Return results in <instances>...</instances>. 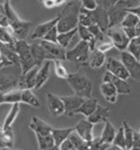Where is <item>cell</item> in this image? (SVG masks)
<instances>
[{
    "instance_id": "1",
    "label": "cell",
    "mask_w": 140,
    "mask_h": 150,
    "mask_svg": "<svg viewBox=\"0 0 140 150\" xmlns=\"http://www.w3.org/2000/svg\"><path fill=\"white\" fill-rule=\"evenodd\" d=\"M80 10H81L80 0H70L67 4H65L63 10L58 13L59 19L56 25L58 33H64L76 28L78 26Z\"/></svg>"
},
{
    "instance_id": "2",
    "label": "cell",
    "mask_w": 140,
    "mask_h": 150,
    "mask_svg": "<svg viewBox=\"0 0 140 150\" xmlns=\"http://www.w3.org/2000/svg\"><path fill=\"white\" fill-rule=\"evenodd\" d=\"M4 8H5L7 18L9 21V26L13 29L15 37L17 39H26L27 36H29L32 33L30 30L33 28V23L20 19L16 11L13 9V7L10 6L9 1L4 2Z\"/></svg>"
},
{
    "instance_id": "3",
    "label": "cell",
    "mask_w": 140,
    "mask_h": 150,
    "mask_svg": "<svg viewBox=\"0 0 140 150\" xmlns=\"http://www.w3.org/2000/svg\"><path fill=\"white\" fill-rule=\"evenodd\" d=\"M67 84L70 88L74 91V94H76L81 98H91L92 96V82L90 81L88 75L83 71H77L75 73H70L67 79Z\"/></svg>"
},
{
    "instance_id": "4",
    "label": "cell",
    "mask_w": 140,
    "mask_h": 150,
    "mask_svg": "<svg viewBox=\"0 0 140 150\" xmlns=\"http://www.w3.org/2000/svg\"><path fill=\"white\" fill-rule=\"evenodd\" d=\"M21 75L19 65H8L0 69V92H8L18 88V81Z\"/></svg>"
},
{
    "instance_id": "5",
    "label": "cell",
    "mask_w": 140,
    "mask_h": 150,
    "mask_svg": "<svg viewBox=\"0 0 140 150\" xmlns=\"http://www.w3.org/2000/svg\"><path fill=\"white\" fill-rule=\"evenodd\" d=\"M90 46L86 42L80 40L72 50H66V58L65 61L75 64L76 66H85L89 65L90 57Z\"/></svg>"
},
{
    "instance_id": "6",
    "label": "cell",
    "mask_w": 140,
    "mask_h": 150,
    "mask_svg": "<svg viewBox=\"0 0 140 150\" xmlns=\"http://www.w3.org/2000/svg\"><path fill=\"white\" fill-rule=\"evenodd\" d=\"M15 50L18 55L21 73H26L36 66L30 53V44H28L26 39H17L15 44Z\"/></svg>"
},
{
    "instance_id": "7",
    "label": "cell",
    "mask_w": 140,
    "mask_h": 150,
    "mask_svg": "<svg viewBox=\"0 0 140 150\" xmlns=\"http://www.w3.org/2000/svg\"><path fill=\"white\" fill-rule=\"evenodd\" d=\"M105 34L110 38V40L112 42L115 48H117V50H120V52L127 50L130 39L127 37V35L123 31L122 27H120V26L109 27L108 29L105 30Z\"/></svg>"
},
{
    "instance_id": "8",
    "label": "cell",
    "mask_w": 140,
    "mask_h": 150,
    "mask_svg": "<svg viewBox=\"0 0 140 150\" xmlns=\"http://www.w3.org/2000/svg\"><path fill=\"white\" fill-rule=\"evenodd\" d=\"M121 62L126 66L131 79L140 83V61L134 58L127 50L121 52Z\"/></svg>"
},
{
    "instance_id": "9",
    "label": "cell",
    "mask_w": 140,
    "mask_h": 150,
    "mask_svg": "<svg viewBox=\"0 0 140 150\" xmlns=\"http://www.w3.org/2000/svg\"><path fill=\"white\" fill-rule=\"evenodd\" d=\"M105 69L112 73V74L117 75L118 77L123 79V80H128L130 79V75L128 73L126 66L123 65V63L121 62V59H115L113 57H108L105 59Z\"/></svg>"
},
{
    "instance_id": "10",
    "label": "cell",
    "mask_w": 140,
    "mask_h": 150,
    "mask_svg": "<svg viewBox=\"0 0 140 150\" xmlns=\"http://www.w3.org/2000/svg\"><path fill=\"white\" fill-rule=\"evenodd\" d=\"M47 109L51 113L52 117L58 118L65 113V105L62 100V96H58L56 94H47Z\"/></svg>"
},
{
    "instance_id": "11",
    "label": "cell",
    "mask_w": 140,
    "mask_h": 150,
    "mask_svg": "<svg viewBox=\"0 0 140 150\" xmlns=\"http://www.w3.org/2000/svg\"><path fill=\"white\" fill-rule=\"evenodd\" d=\"M102 81L112 83L115 86V88H117L118 94H126V95H128V94L131 93V86H130V84L127 82V80L120 79L117 75L112 74V73H110L108 71L104 73Z\"/></svg>"
},
{
    "instance_id": "12",
    "label": "cell",
    "mask_w": 140,
    "mask_h": 150,
    "mask_svg": "<svg viewBox=\"0 0 140 150\" xmlns=\"http://www.w3.org/2000/svg\"><path fill=\"white\" fill-rule=\"evenodd\" d=\"M40 45L47 50V53L49 54L52 61L54 59H61V61H65L66 58V48L62 47L58 43H52V42H47L44 39H40Z\"/></svg>"
},
{
    "instance_id": "13",
    "label": "cell",
    "mask_w": 140,
    "mask_h": 150,
    "mask_svg": "<svg viewBox=\"0 0 140 150\" xmlns=\"http://www.w3.org/2000/svg\"><path fill=\"white\" fill-rule=\"evenodd\" d=\"M107 13H108V28H109V27L120 26L122 19H123V17L127 13V10L124 8L120 7L118 4H115L113 6L107 8Z\"/></svg>"
},
{
    "instance_id": "14",
    "label": "cell",
    "mask_w": 140,
    "mask_h": 150,
    "mask_svg": "<svg viewBox=\"0 0 140 150\" xmlns=\"http://www.w3.org/2000/svg\"><path fill=\"white\" fill-rule=\"evenodd\" d=\"M52 67H53V63L51 59L45 61L39 66L38 71H37V75H36V82H35V88H34L40 90L46 84V82L48 81V79L51 76Z\"/></svg>"
},
{
    "instance_id": "15",
    "label": "cell",
    "mask_w": 140,
    "mask_h": 150,
    "mask_svg": "<svg viewBox=\"0 0 140 150\" xmlns=\"http://www.w3.org/2000/svg\"><path fill=\"white\" fill-rule=\"evenodd\" d=\"M62 100L65 105V115L69 118H73L76 114V110L80 108L84 101V98H81L76 94L71 95V96H62Z\"/></svg>"
},
{
    "instance_id": "16",
    "label": "cell",
    "mask_w": 140,
    "mask_h": 150,
    "mask_svg": "<svg viewBox=\"0 0 140 150\" xmlns=\"http://www.w3.org/2000/svg\"><path fill=\"white\" fill-rule=\"evenodd\" d=\"M93 123H91L88 119L80 120L76 123L75 127V132L83 140H85L86 142L91 144V141L93 140Z\"/></svg>"
},
{
    "instance_id": "17",
    "label": "cell",
    "mask_w": 140,
    "mask_h": 150,
    "mask_svg": "<svg viewBox=\"0 0 140 150\" xmlns=\"http://www.w3.org/2000/svg\"><path fill=\"white\" fill-rule=\"evenodd\" d=\"M58 19H59V15L57 13V16L55 17L54 19H51L46 23H43V24H39L38 26H36L34 28V30L30 33V39L32 40H35V39H42L44 37L45 35L49 31V29H52L54 26L57 25Z\"/></svg>"
},
{
    "instance_id": "18",
    "label": "cell",
    "mask_w": 140,
    "mask_h": 150,
    "mask_svg": "<svg viewBox=\"0 0 140 150\" xmlns=\"http://www.w3.org/2000/svg\"><path fill=\"white\" fill-rule=\"evenodd\" d=\"M38 66H35L27 71L26 73H21L18 81V88L25 90V88H34L35 82H36V75H37Z\"/></svg>"
},
{
    "instance_id": "19",
    "label": "cell",
    "mask_w": 140,
    "mask_h": 150,
    "mask_svg": "<svg viewBox=\"0 0 140 150\" xmlns=\"http://www.w3.org/2000/svg\"><path fill=\"white\" fill-rule=\"evenodd\" d=\"M30 53H32V56L34 62H35V65L38 66V67L45 61H47V59H51L52 61L49 54L40 45V43H33V44H30Z\"/></svg>"
},
{
    "instance_id": "20",
    "label": "cell",
    "mask_w": 140,
    "mask_h": 150,
    "mask_svg": "<svg viewBox=\"0 0 140 150\" xmlns=\"http://www.w3.org/2000/svg\"><path fill=\"white\" fill-rule=\"evenodd\" d=\"M100 92H101L102 96L104 98V100L111 103V104H115L118 101V92L115 86L110 83V82H103L102 81L101 85H100Z\"/></svg>"
},
{
    "instance_id": "21",
    "label": "cell",
    "mask_w": 140,
    "mask_h": 150,
    "mask_svg": "<svg viewBox=\"0 0 140 150\" xmlns=\"http://www.w3.org/2000/svg\"><path fill=\"white\" fill-rule=\"evenodd\" d=\"M29 129L32 130L35 134H49L52 133L53 127L45 122L44 120L39 119L37 117H33L30 122H29Z\"/></svg>"
},
{
    "instance_id": "22",
    "label": "cell",
    "mask_w": 140,
    "mask_h": 150,
    "mask_svg": "<svg viewBox=\"0 0 140 150\" xmlns=\"http://www.w3.org/2000/svg\"><path fill=\"white\" fill-rule=\"evenodd\" d=\"M109 115H110V109L101 105L99 103L93 113L90 114L89 117H86V119L89 120L91 123L98 125V123H101V122H104L105 120H108Z\"/></svg>"
},
{
    "instance_id": "23",
    "label": "cell",
    "mask_w": 140,
    "mask_h": 150,
    "mask_svg": "<svg viewBox=\"0 0 140 150\" xmlns=\"http://www.w3.org/2000/svg\"><path fill=\"white\" fill-rule=\"evenodd\" d=\"M105 53H103L101 50H99L98 48H94L93 50H91L89 57V66L93 69H101L102 66L105 64Z\"/></svg>"
},
{
    "instance_id": "24",
    "label": "cell",
    "mask_w": 140,
    "mask_h": 150,
    "mask_svg": "<svg viewBox=\"0 0 140 150\" xmlns=\"http://www.w3.org/2000/svg\"><path fill=\"white\" fill-rule=\"evenodd\" d=\"M74 130H75V127H69V128H62V129L53 128L52 129V136H53L54 142H55V148L58 149L61 144L64 140H66Z\"/></svg>"
},
{
    "instance_id": "25",
    "label": "cell",
    "mask_w": 140,
    "mask_h": 150,
    "mask_svg": "<svg viewBox=\"0 0 140 150\" xmlns=\"http://www.w3.org/2000/svg\"><path fill=\"white\" fill-rule=\"evenodd\" d=\"M98 104H99V102H98L95 98H92V96L86 98V99H84L82 104L76 110V114H83L86 118V117H89L90 114L93 113V111L96 109Z\"/></svg>"
},
{
    "instance_id": "26",
    "label": "cell",
    "mask_w": 140,
    "mask_h": 150,
    "mask_svg": "<svg viewBox=\"0 0 140 150\" xmlns=\"http://www.w3.org/2000/svg\"><path fill=\"white\" fill-rule=\"evenodd\" d=\"M103 123H104V127H103V130H102V133L101 136H100V140H101L102 142L112 144L117 129H115V125L111 123V121L109 119L105 120Z\"/></svg>"
},
{
    "instance_id": "27",
    "label": "cell",
    "mask_w": 140,
    "mask_h": 150,
    "mask_svg": "<svg viewBox=\"0 0 140 150\" xmlns=\"http://www.w3.org/2000/svg\"><path fill=\"white\" fill-rule=\"evenodd\" d=\"M77 34L81 38V40H84L90 46V50H93L96 47V39L94 38V36L91 34V31L89 30L88 27L82 25L77 26Z\"/></svg>"
},
{
    "instance_id": "28",
    "label": "cell",
    "mask_w": 140,
    "mask_h": 150,
    "mask_svg": "<svg viewBox=\"0 0 140 150\" xmlns=\"http://www.w3.org/2000/svg\"><path fill=\"white\" fill-rule=\"evenodd\" d=\"M21 103L28 104L33 108H39L40 106V102H39L38 98L34 94L32 88L21 90Z\"/></svg>"
},
{
    "instance_id": "29",
    "label": "cell",
    "mask_w": 140,
    "mask_h": 150,
    "mask_svg": "<svg viewBox=\"0 0 140 150\" xmlns=\"http://www.w3.org/2000/svg\"><path fill=\"white\" fill-rule=\"evenodd\" d=\"M20 111V106L19 103H13L11 104V108L9 110V112L7 113L5 121H4V125H2V129H7V128H10L13 123L15 122V120L17 119L18 114Z\"/></svg>"
},
{
    "instance_id": "30",
    "label": "cell",
    "mask_w": 140,
    "mask_h": 150,
    "mask_svg": "<svg viewBox=\"0 0 140 150\" xmlns=\"http://www.w3.org/2000/svg\"><path fill=\"white\" fill-rule=\"evenodd\" d=\"M37 142H38V148L40 150H48V149H54L55 148V142L52 133L49 134H35Z\"/></svg>"
},
{
    "instance_id": "31",
    "label": "cell",
    "mask_w": 140,
    "mask_h": 150,
    "mask_svg": "<svg viewBox=\"0 0 140 150\" xmlns=\"http://www.w3.org/2000/svg\"><path fill=\"white\" fill-rule=\"evenodd\" d=\"M17 40V38L13 35V29L10 28V26H0V42L4 44L15 45Z\"/></svg>"
},
{
    "instance_id": "32",
    "label": "cell",
    "mask_w": 140,
    "mask_h": 150,
    "mask_svg": "<svg viewBox=\"0 0 140 150\" xmlns=\"http://www.w3.org/2000/svg\"><path fill=\"white\" fill-rule=\"evenodd\" d=\"M75 34H77V27L74 29H71V30L64 31V33H58L57 43L64 48H67V46L70 45L71 40L75 36Z\"/></svg>"
},
{
    "instance_id": "33",
    "label": "cell",
    "mask_w": 140,
    "mask_h": 150,
    "mask_svg": "<svg viewBox=\"0 0 140 150\" xmlns=\"http://www.w3.org/2000/svg\"><path fill=\"white\" fill-rule=\"evenodd\" d=\"M69 139L72 142L73 147H74V150H82V149H89L90 148V144L86 142L85 140H83L82 138L77 134L75 130L71 133L69 136Z\"/></svg>"
},
{
    "instance_id": "34",
    "label": "cell",
    "mask_w": 140,
    "mask_h": 150,
    "mask_svg": "<svg viewBox=\"0 0 140 150\" xmlns=\"http://www.w3.org/2000/svg\"><path fill=\"white\" fill-rule=\"evenodd\" d=\"M111 148H119V149H127V144H126V138L123 133V128L121 125L120 128L115 132V139L112 141Z\"/></svg>"
},
{
    "instance_id": "35",
    "label": "cell",
    "mask_w": 140,
    "mask_h": 150,
    "mask_svg": "<svg viewBox=\"0 0 140 150\" xmlns=\"http://www.w3.org/2000/svg\"><path fill=\"white\" fill-rule=\"evenodd\" d=\"M5 103H9V104L21 103V90L13 88L8 92H5Z\"/></svg>"
},
{
    "instance_id": "36",
    "label": "cell",
    "mask_w": 140,
    "mask_h": 150,
    "mask_svg": "<svg viewBox=\"0 0 140 150\" xmlns=\"http://www.w3.org/2000/svg\"><path fill=\"white\" fill-rule=\"evenodd\" d=\"M52 63H53V69H54L55 75H56L57 77H59V79L66 80L70 73L67 72L66 67L64 66L63 62H62L61 59H54V61H52Z\"/></svg>"
},
{
    "instance_id": "37",
    "label": "cell",
    "mask_w": 140,
    "mask_h": 150,
    "mask_svg": "<svg viewBox=\"0 0 140 150\" xmlns=\"http://www.w3.org/2000/svg\"><path fill=\"white\" fill-rule=\"evenodd\" d=\"M122 128H123V133H124V138H126L127 149H131V147H132V140H134V129L129 125L127 120H123L122 121Z\"/></svg>"
},
{
    "instance_id": "38",
    "label": "cell",
    "mask_w": 140,
    "mask_h": 150,
    "mask_svg": "<svg viewBox=\"0 0 140 150\" xmlns=\"http://www.w3.org/2000/svg\"><path fill=\"white\" fill-rule=\"evenodd\" d=\"M139 20L140 19L138 16H136V15L132 13L127 11L126 16L123 17L122 21H121L120 27H122V28H126V27H136L137 24L139 23Z\"/></svg>"
},
{
    "instance_id": "39",
    "label": "cell",
    "mask_w": 140,
    "mask_h": 150,
    "mask_svg": "<svg viewBox=\"0 0 140 150\" xmlns=\"http://www.w3.org/2000/svg\"><path fill=\"white\" fill-rule=\"evenodd\" d=\"M1 133H2V139H4V142L6 146V149L13 148V144H15V134H13L11 127L7 128V129H2Z\"/></svg>"
},
{
    "instance_id": "40",
    "label": "cell",
    "mask_w": 140,
    "mask_h": 150,
    "mask_svg": "<svg viewBox=\"0 0 140 150\" xmlns=\"http://www.w3.org/2000/svg\"><path fill=\"white\" fill-rule=\"evenodd\" d=\"M128 53H130L134 58H137L138 61H140V44L136 42V39H131L128 44V47L126 50Z\"/></svg>"
},
{
    "instance_id": "41",
    "label": "cell",
    "mask_w": 140,
    "mask_h": 150,
    "mask_svg": "<svg viewBox=\"0 0 140 150\" xmlns=\"http://www.w3.org/2000/svg\"><path fill=\"white\" fill-rule=\"evenodd\" d=\"M115 46L112 44V42L110 40V38H107V39H104V40H102V42H99V43H96V47L99 50H101L103 53H107L109 52L110 50H112Z\"/></svg>"
},
{
    "instance_id": "42",
    "label": "cell",
    "mask_w": 140,
    "mask_h": 150,
    "mask_svg": "<svg viewBox=\"0 0 140 150\" xmlns=\"http://www.w3.org/2000/svg\"><path fill=\"white\" fill-rule=\"evenodd\" d=\"M57 36H58V29L56 26H54L52 29H49V31L42 39L47 40V42H52V43H57Z\"/></svg>"
},
{
    "instance_id": "43",
    "label": "cell",
    "mask_w": 140,
    "mask_h": 150,
    "mask_svg": "<svg viewBox=\"0 0 140 150\" xmlns=\"http://www.w3.org/2000/svg\"><path fill=\"white\" fill-rule=\"evenodd\" d=\"M80 2H81V8L85 10H90V11L96 9L99 6L96 0H80Z\"/></svg>"
},
{
    "instance_id": "44",
    "label": "cell",
    "mask_w": 140,
    "mask_h": 150,
    "mask_svg": "<svg viewBox=\"0 0 140 150\" xmlns=\"http://www.w3.org/2000/svg\"><path fill=\"white\" fill-rule=\"evenodd\" d=\"M0 26H5V27L9 26V21H8V18H7L4 5L0 6Z\"/></svg>"
},
{
    "instance_id": "45",
    "label": "cell",
    "mask_w": 140,
    "mask_h": 150,
    "mask_svg": "<svg viewBox=\"0 0 140 150\" xmlns=\"http://www.w3.org/2000/svg\"><path fill=\"white\" fill-rule=\"evenodd\" d=\"M131 149H140V132L134 130V140H132V147Z\"/></svg>"
},
{
    "instance_id": "46",
    "label": "cell",
    "mask_w": 140,
    "mask_h": 150,
    "mask_svg": "<svg viewBox=\"0 0 140 150\" xmlns=\"http://www.w3.org/2000/svg\"><path fill=\"white\" fill-rule=\"evenodd\" d=\"M123 31L126 33L127 37L131 40L134 38L137 37V34H136V27H126V28H122Z\"/></svg>"
},
{
    "instance_id": "47",
    "label": "cell",
    "mask_w": 140,
    "mask_h": 150,
    "mask_svg": "<svg viewBox=\"0 0 140 150\" xmlns=\"http://www.w3.org/2000/svg\"><path fill=\"white\" fill-rule=\"evenodd\" d=\"M119 0H96L98 5L101 7H104V8H109V7L113 6Z\"/></svg>"
},
{
    "instance_id": "48",
    "label": "cell",
    "mask_w": 140,
    "mask_h": 150,
    "mask_svg": "<svg viewBox=\"0 0 140 150\" xmlns=\"http://www.w3.org/2000/svg\"><path fill=\"white\" fill-rule=\"evenodd\" d=\"M8 65H13V63L10 62V61L5 56V54L0 50V69H2V67H5V66H8Z\"/></svg>"
},
{
    "instance_id": "49",
    "label": "cell",
    "mask_w": 140,
    "mask_h": 150,
    "mask_svg": "<svg viewBox=\"0 0 140 150\" xmlns=\"http://www.w3.org/2000/svg\"><path fill=\"white\" fill-rule=\"evenodd\" d=\"M58 149H62V150H74V147L72 142L70 141V139L67 138L66 140H64L63 142L61 144V146L58 147Z\"/></svg>"
},
{
    "instance_id": "50",
    "label": "cell",
    "mask_w": 140,
    "mask_h": 150,
    "mask_svg": "<svg viewBox=\"0 0 140 150\" xmlns=\"http://www.w3.org/2000/svg\"><path fill=\"white\" fill-rule=\"evenodd\" d=\"M42 4L45 6V8H53V7H56L55 0H43Z\"/></svg>"
},
{
    "instance_id": "51",
    "label": "cell",
    "mask_w": 140,
    "mask_h": 150,
    "mask_svg": "<svg viewBox=\"0 0 140 150\" xmlns=\"http://www.w3.org/2000/svg\"><path fill=\"white\" fill-rule=\"evenodd\" d=\"M127 11H129V13H134L136 16H138L140 19V5L137 7H134V8H130V9H127Z\"/></svg>"
},
{
    "instance_id": "52",
    "label": "cell",
    "mask_w": 140,
    "mask_h": 150,
    "mask_svg": "<svg viewBox=\"0 0 140 150\" xmlns=\"http://www.w3.org/2000/svg\"><path fill=\"white\" fill-rule=\"evenodd\" d=\"M2 130H0V149H6V146H5V142H4V139H2V133H1Z\"/></svg>"
},
{
    "instance_id": "53",
    "label": "cell",
    "mask_w": 140,
    "mask_h": 150,
    "mask_svg": "<svg viewBox=\"0 0 140 150\" xmlns=\"http://www.w3.org/2000/svg\"><path fill=\"white\" fill-rule=\"evenodd\" d=\"M5 103V93L4 92H0V105Z\"/></svg>"
},
{
    "instance_id": "54",
    "label": "cell",
    "mask_w": 140,
    "mask_h": 150,
    "mask_svg": "<svg viewBox=\"0 0 140 150\" xmlns=\"http://www.w3.org/2000/svg\"><path fill=\"white\" fill-rule=\"evenodd\" d=\"M136 34H137V36H140V20L136 26Z\"/></svg>"
},
{
    "instance_id": "55",
    "label": "cell",
    "mask_w": 140,
    "mask_h": 150,
    "mask_svg": "<svg viewBox=\"0 0 140 150\" xmlns=\"http://www.w3.org/2000/svg\"><path fill=\"white\" fill-rule=\"evenodd\" d=\"M134 39H136V42H137V43H139V44H140V36H137Z\"/></svg>"
},
{
    "instance_id": "56",
    "label": "cell",
    "mask_w": 140,
    "mask_h": 150,
    "mask_svg": "<svg viewBox=\"0 0 140 150\" xmlns=\"http://www.w3.org/2000/svg\"><path fill=\"white\" fill-rule=\"evenodd\" d=\"M0 130H2V125H0Z\"/></svg>"
},
{
    "instance_id": "57",
    "label": "cell",
    "mask_w": 140,
    "mask_h": 150,
    "mask_svg": "<svg viewBox=\"0 0 140 150\" xmlns=\"http://www.w3.org/2000/svg\"><path fill=\"white\" fill-rule=\"evenodd\" d=\"M5 1H10V0H5Z\"/></svg>"
},
{
    "instance_id": "58",
    "label": "cell",
    "mask_w": 140,
    "mask_h": 150,
    "mask_svg": "<svg viewBox=\"0 0 140 150\" xmlns=\"http://www.w3.org/2000/svg\"><path fill=\"white\" fill-rule=\"evenodd\" d=\"M38 1H40V2H42V1H43V0H38Z\"/></svg>"
},
{
    "instance_id": "59",
    "label": "cell",
    "mask_w": 140,
    "mask_h": 150,
    "mask_svg": "<svg viewBox=\"0 0 140 150\" xmlns=\"http://www.w3.org/2000/svg\"><path fill=\"white\" fill-rule=\"evenodd\" d=\"M139 132H140V131H139Z\"/></svg>"
}]
</instances>
